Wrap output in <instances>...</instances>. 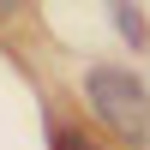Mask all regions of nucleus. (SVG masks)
Segmentation results:
<instances>
[{
	"label": "nucleus",
	"mask_w": 150,
	"mask_h": 150,
	"mask_svg": "<svg viewBox=\"0 0 150 150\" xmlns=\"http://www.w3.org/2000/svg\"><path fill=\"white\" fill-rule=\"evenodd\" d=\"M84 96H90V108L102 114L108 132H120V138H132V144L150 132V90L132 78V72L90 66V72H84Z\"/></svg>",
	"instance_id": "1"
},
{
	"label": "nucleus",
	"mask_w": 150,
	"mask_h": 150,
	"mask_svg": "<svg viewBox=\"0 0 150 150\" xmlns=\"http://www.w3.org/2000/svg\"><path fill=\"white\" fill-rule=\"evenodd\" d=\"M24 6V0H0V18H12V12H18Z\"/></svg>",
	"instance_id": "4"
},
{
	"label": "nucleus",
	"mask_w": 150,
	"mask_h": 150,
	"mask_svg": "<svg viewBox=\"0 0 150 150\" xmlns=\"http://www.w3.org/2000/svg\"><path fill=\"white\" fill-rule=\"evenodd\" d=\"M54 150H96L84 132H54Z\"/></svg>",
	"instance_id": "3"
},
{
	"label": "nucleus",
	"mask_w": 150,
	"mask_h": 150,
	"mask_svg": "<svg viewBox=\"0 0 150 150\" xmlns=\"http://www.w3.org/2000/svg\"><path fill=\"white\" fill-rule=\"evenodd\" d=\"M114 24H120V36H132V42H144V18L126 6V0H114Z\"/></svg>",
	"instance_id": "2"
}]
</instances>
